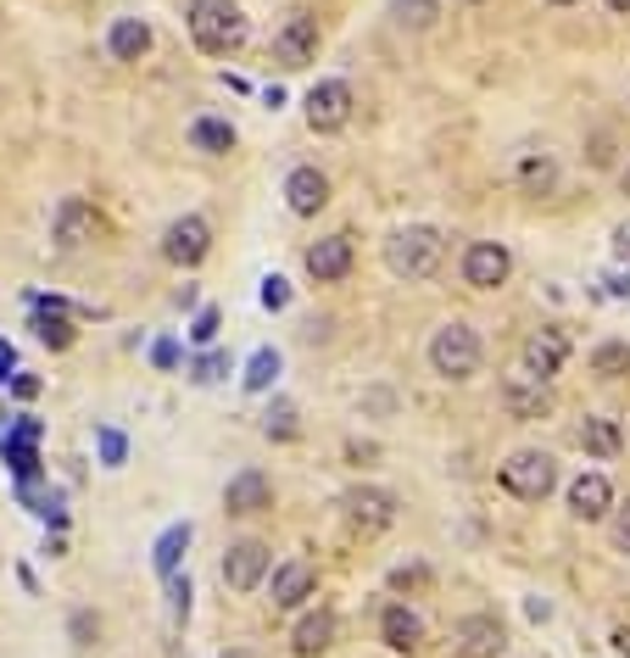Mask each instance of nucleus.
<instances>
[{"label": "nucleus", "instance_id": "f257e3e1", "mask_svg": "<svg viewBox=\"0 0 630 658\" xmlns=\"http://www.w3.org/2000/svg\"><path fill=\"white\" fill-rule=\"evenodd\" d=\"M385 268H391L397 279H408V285H424V279H435L447 268V234L429 229V223L397 229L391 241H385Z\"/></svg>", "mask_w": 630, "mask_h": 658}, {"label": "nucleus", "instance_id": "f03ea898", "mask_svg": "<svg viewBox=\"0 0 630 658\" xmlns=\"http://www.w3.org/2000/svg\"><path fill=\"white\" fill-rule=\"evenodd\" d=\"M184 28H190L202 57H234L240 45H246V17H240L234 0H190Z\"/></svg>", "mask_w": 630, "mask_h": 658}, {"label": "nucleus", "instance_id": "7ed1b4c3", "mask_svg": "<svg viewBox=\"0 0 630 658\" xmlns=\"http://www.w3.org/2000/svg\"><path fill=\"white\" fill-rule=\"evenodd\" d=\"M480 363H486V346H480V336H474L463 318H452V324L435 329V341H429V368L441 374V380L463 386V380H474V374H480Z\"/></svg>", "mask_w": 630, "mask_h": 658}, {"label": "nucleus", "instance_id": "20e7f679", "mask_svg": "<svg viewBox=\"0 0 630 658\" xmlns=\"http://www.w3.org/2000/svg\"><path fill=\"white\" fill-rule=\"evenodd\" d=\"M497 480H502V491L519 497V502H542V497L558 491V458L542 452V447H519V452L502 458Z\"/></svg>", "mask_w": 630, "mask_h": 658}, {"label": "nucleus", "instance_id": "39448f33", "mask_svg": "<svg viewBox=\"0 0 630 658\" xmlns=\"http://www.w3.org/2000/svg\"><path fill=\"white\" fill-rule=\"evenodd\" d=\"M302 107H307V129L313 134H341L352 123V112H358V96H352L347 78H324V84L307 89Z\"/></svg>", "mask_w": 630, "mask_h": 658}, {"label": "nucleus", "instance_id": "423d86ee", "mask_svg": "<svg viewBox=\"0 0 630 658\" xmlns=\"http://www.w3.org/2000/svg\"><path fill=\"white\" fill-rule=\"evenodd\" d=\"M268 570H274L268 541H257V536L229 541V552H223V586H229V592H257V586L268 581Z\"/></svg>", "mask_w": 630, "mask_h": 658}, {"label": "nucleus", "instance_id": "0eeeda50", "mask_svg": "<svg viewBox=\"0 0 630 658\" xmlns=\"http://www.w3.org/2000/svg\"><path fill=\"white\" fill-rule=\"evenodd\" d=\"M341 508H347V525L363 531V536H379V531L397 525V497L379 491V486H352L341 497Z\"/></svg>", "mask_w": 630, "mask_h": 658}, {"label": "nucleus", "instance_id": "6e6552de", "mask_svg": "<svg viewBox=\"0 0 630 658\" xmlns=\"http://www.w3.org/2000/svg\"><path fill=\"white\" fill-rule=\"evenodd\" d=\"M207 252H213V229H207V218L184 212V218L168 223V234H162V257H168L173 268H196V263H207Z\"/></svg>", "mask_w": 630, "mask_h": 658}, {"label": "nucleus", "instance_id": "1a4fd4ad", "mask_svg": "<svg viewBox=\"0 0 630 658\" xmlns=\"http://www.w3.org/2000/svg\"><path fill=\"white\" fill-rule=\"evenodd\" d=\"M508 647V631L497 614H463L452 625V658H497Z\"/></svg>", "mask_w": 630, "mask_h": 658}, {"label": "nucleus", "instance_id": "9d476101", "mask_svg": "<svg viewBox=\"0 0 630 658\" xmlns=\"http://www.w3.org/2000/svg\"><path fill=\"white\" fill-rule=\"evenodd\" d=\"M508 273H513V257H508L502 241H474L463 252V285L469 291H497V285H508Z\"/></svg>", "mask_w": 630, "mask_h": 658}, {"label": "nucleus", "instance_id": "9b49d317", "mask_svg": "<svg viewBox=\"0 0 630 658\" xmlns=\"http://www.w3.org/2000/svg\"><path fill=\"white\" fill-rule=\"evenodd\" d=\"M95 234H101V212H95L84 196H68L51 212V241H57V252H78V246L95 241Z\"/></svg>", "mask_w": 630, "mask_h": 658}, {"label": "nucleus", "instance_id": "f8f14e48", "mask_svg": "<svg viewBox=\"0 0 630 658\" xmlns=\"http://www.w3.org/2000/svg\"><path fill=\"white\" fill-rule=\"evenodd\" d=\"M318 57V23L313 17H284V28L274 34V62L284 68V73H296V68H307Z\"/></svg>", "mask_w": 630, "mask_h": 658}, {"label": "nucleus", "instance_id": "ddd939ff", "mask_svg": "<svg viewBox=\"0 0 630 658\" xmlns=\"http://www.w3.org/2000/svg\"><path fill=\"white\" fill-rule=\"evenodd\" d=\"M313 586H318L313 563H307V558H290V563H279L274 581H268V602L279 608V614H296V608L313 597Z\"/></svg>", "mask_w": 630, "mask_h": 658}, {"label": "nucleus", "instance_id": "4468645a", "mask_svg": "<svg viewBox=\"0 0 630 658\" xmlns=\"http://www.w3.org/2000/svg\"><path fill=\"white\" fill-rule=\"evenodd\" d=\"M358 252H352V234H324V241L307 246V273L318 279V285H341V279L352 273Z\"/></svg>", "mask_w": 630, "mask_h": 658}, {"label": "nucleus", "instance_id": "2eb2a0df", "mask_svg": "<svg viewBox=\"0 0 630 658\" xmlns=\"http://www.w3.org/2000/svg\"><path fill=\"white\" fill-rule=\"evenodd\" d=\"M564 363H569V336H564V329H536V336L524 341V352H519V368L536 374V380L564 374Z\"/></svg>", "mask_w": 630, "mask_h": 658}, {"label": "nucleus", "instance_id": "dca6fc26", "mask_svg": "<svg viewBox=\"0 0 630 658\" xmlns=\"http://www.w3.org/2000/svg\"><path fill=\"white\" fill-rule=\"evenodd\" d=\"M502 407L513 413V418H547L553 413V397H547V380H536V374H524V368H513L508 380H502Z\"/></svg>", "mask_w": 630, "mask_h": 658}, {"label": "nucleus", "instance_id": "f3484780", "mask_svg": "<svg viewBox=\"0 0 630 658\" xmlns=\"http://www.w3.org/2000/svg\"><path fill=\"white\" fill-rule=\"evenodd\" d=\"M223 508L234 513V520H252V513L274 508V480L257 475V468H240V475L223 486Z\"/></svg>", "mask_w": 630, "mask_h": 658}, {"label": "nucleus", "instance_id": "a211bd4d", "mask_svg": "<svg viewBox=\"0 0 630 658\" xmlns=\"http://www.w3.org/2000/svg\"><path fill=\"white\" fill-rule=\"evenodd\" d=\"M284 207L296 212V218H318V212L329 207V173L296 168V173L284 179Z\"/></svg>", "mask_w": 630, "mask_h": 658}, {"label": "nucleus", "instance_id": "6ab92c4d", "mask_svg": "<svg viewBox=\"0 0 630 658\" xmlns=\"http://www.w3.org/2000/svg\"><path fill=\"white\" fill-rule=\"evenodd\" d=\"M34 336L51 346V352H68L73 341H78V329H73V307L62 302V296H51V302H34Z\"/></svg>", "mask_w": 630, "mask_h": 658}, {"label": "nucleus", "instance_id": "aec40b11", "mask_svg": "<svg viewBox=\"0 0 630 658\" xmlns=\"http://www.w3.org/2000/svg\"><path fill=\"white\" fill-rule=\"evenodd\" d=\"M569 513H574L580 525L608 520V513H614V486H608V475H580V480L569 486Z\"/></svg>", "mask_w": 630, "mask_h": 658}, {"label": "nucleus", "instance_id": "412c9836", "mask_svg": "<svg viewBox=\"0 0 630 658\" xmlns=\"http://www.w3.org/2000/svg\"><path fill=\"white\" fill-rule=\"evenodd\" d=\"M379 642L391 647V653H408V658H413V653L424 647V620L413 614L408 602H391V608L379 614Z\"/></svg>", "mask_w": 630, "mask_h": 658}, {"label": "nucleus", "instance_id": "4be33fe9", "mask_svg": "<svg viewBox=\"0 0 630 658\" xmlns=\"http://www.w3.org/2000/svg\"><path fill=\"white\" fill-rule=\"evenodd\" d=\"M335 636H341V620L329 614V608H313V614L296 620V631H290V647H296L302 658H318L335 647Z\"/></svg>", "mask_w": 630, "mask_h": 658}, {"label": "nucleus", "instance_id": "5701e85b", "mask_svg": "<svg viewBox=\"0 0 630 658\" xmlns=\"http://www.w3.org/2000/svg\"><path fill=\"white\" fill-rule=\"evenodd\" d=\"M107 51H112V62H140L145 51H152V23H145V17H118L107 28Z\"/></svg>", "mask_w": 630, "mask_h": 658}, {"label": "nucleus", "instance_id": "b1692460", "mask_svg": "<svg viewBox=\"0 0 630 658\" xmlns=\"http://www.w3.org/2000/svg\"><path fill=\"white\" fill-rule=\"evenodd\" d=\"M519 184L530 196H553L558 191V162L547 151H519Z\"/></svg>", "mask_w": 630, "mask_h": 658}, {"label": "nucleus", "instance_id": "393cba45", "mask_svg": "<svg viewBox=\"0 0 630 658\" xmlns=\"http://www.w3.org/2000/svg\"><path fill=\"white\" fill-rule=\"evenodd\" d=\"M574 441L586 447L592 458H619V452H625V436H619L614 418H586V425L574 430Z\"/></svg>", "mask_w": 630, "mask_h": 658}, {"label": "nucleus", "instance_id": "a878e982", "mask_svg": "<svg viewBox=\"0 0 630 658\" xmlns=\"http://www.w3.org/2000/svg\"><path fill=\"white\" fill-rule=\"evenodd\" d=\"M190 146L207 151V157H229V151H234V123H223V118H196V123H190Z\"/></svg>", "mask_w": 630, "mask_h": 658}, {"label": "nucleus", "instance_id": "bb28decb", "mask_svg": "<svg viewBox=\"0 0 630 658\" xmlns=\"http://www.w3.org/2000/svg\"><path fill=\"white\" fill-rule=\"evenodd\" d=\"M190 536H196L190 525H168V531H162V541H157V552H152V563H157L162 575H173V570H179V558L190 552Z\"/></svg>", "mask_w": 630, "mask_h": 658}, {"label": "nucleus", "instance_id": "cd10ccee", "mask_svg": "<svg viewBox=\"0 0 630 658\" xmlns=\"http://www.w3.org/2000/svg\"><path fill=\"white\" fill-rule=\"evenodd\" d=\"M391 12H397V23H402V28L429 34V28H435V17H441V0H391Z\"/></svg>", "mask_w": 630, "mask_h": 658}, {"label": "nucleus", "instance_id": "c85d7f7f", "mask_svg": "<svg viewBox=\"0 0 630 658\" xmlns=\"http://www.w3.org/2000/svg\"><path fill=\"white\" fill-rule=\"evenodd\" d=\"M592 374H603V380H619V374H630V346H619V341L597 346V352H592Z\"/></svg>", "mask_w": 630, "mask_h": 658}, {"label": "nucleus", "instance_id": "c756f323", "mask_svg": "<svg viewBox=\"0 0 630 658\" xmlns=\"http://www.w3.org/2000/svg\"><path fill=\"white\" fill-rule=\"evenodd\" d=\"M274 380H279V352L263 346V352L252 357V368H246V391H268Z\"/></svg>", "mask_w": 630, "mask_h": 658}, {"label": "nucleus", "instance_id": "7c9ffc66", "mask_svg": "<svg viewBox=\"0 0 630 658\" xmlns=\"http://www.w3.org/2000/svg\"><path fill=\"white\" fill-rule=\"evenodd\" d=\"M7 463L17 468L23 480H34V468H39V458H34V436H28V430H17V436L7 441Z\"/></svg>", "mask_w": 630, "mask_h": 658}, {"label": "nucleus", "instance_id": "2f4dec72", "mask_svg": "<svg viewBox=\"0 0 630 658\" xmlns=\"http://www.w3.org/2000/svg\"><path fill=\"white\" fill-rule=\"evenodd\" d=\"M263 430H268V441H290V436H296V407H290V402H274Z\"/></svg>", "mask_w": 630, "mask_h": 658}, {"label": "nucleus", "instance_id": "473e14b6", "mask_svg": "<svg viewBox=\"0 0 630 658\" xmlns=\"http://www.w3.org/2000/svg\"><path fill=\"white\" fill-rule=\"evenodd\" d=\"M608 541H614V552L630 558V502H619V508L608 513Z\"/></svg>", "mask_w": 630, "mask_h": 658}, {"label": "nucleus", "instance_id": "72a5a7b5", "mask_svg": "<svg viewBox=\"0 0 630 658\" xmlns=\"http://www.w3.org/2000/svg\"><path fill=\"white\" fill-rule=\"evenodd\" d=\"M223 368H229V357H218V352H207L196 368H190V380L196 386H213V380H223Z\"/></svg>", "mask_w": 630, "mask_h": 658}, {"label": "nucleus", "instance_id": "f704fd0d", "mask_svg": "<svg viewBox=\"0 0 630 658\" xmlns=\"http://www.w3.org/2000/svg\"><path fill=\"white\" fill-rule=\"evenodd\" d=\"M263 307H268V313H279V307H290V285H284V279H279V273H268V279H263Z\"/></svg>", "mask_w": 630, "mask_h": 658}, {"label": "nucleus", "instance_id": "c9c22d12", "mask_svg": "<svg viewBox=\"0 0 630 658\" xmlns=\"http://www.w3.org/2000/svg\"><path fill=\"white\" fill-rule=\"evenodd\" d=\"M391 586H397V592H424V586H429V570H424V563H413V570H397Z\"/></svg>", "mask_w": 630, "mask_h": 658}, {"label": "nucleus", "instance_id": "e433bc0d", "mask_svg": "<svg viewBox=\"0 0 630 658\" xmlns=\"http://www.w3.org/2000/svg\"><path fill=\"white\" fill-rule=\"evenodd\" d=\"M213 336H218V313H213V307H202V313H196V324H190V341H202V346H207Z\"/></svg>", "mask_w": 630, "mask_h": 658}, {"label": "nucleus", "instance_id": "4c0bfd02", "mask_svg": "<svg viewBox=\"0 0 630 658\" xmlns=\"http://www.w3.org/2000/svg\"><path fill=\"white\" fill-rule=\"evenodd\" d=\"M168 597H173V614H190V581L168 575Z\"/></svg>", "mask_w": 630, "mask_h": 658}, {"label": "nucleus", "instance_id": "58836bf2", "mask_svg": "<svg viewBox=\"0 0 630 658\" xmlns=\"http://www.w3.org/2000/svg\"><path fill=\"white\" fill-rule=\"evenodd\" d=\"M101 458H107L112 468L123 463V436H118V430H107V436H101Z\"/></svg>", "mask_w": 630, "mask_h": 658}, {"label": "nucleus", "instance_id": "ea45409f", "mask_svg": "<svg viewBox=\"0 0 630 658\" xmlns=\"http://www.w3.org/2000/svg\"><path fill=\"white\" fill-rule=\"evenodd\" d=\"M152 363H157V368H173V363H179V346H173V341H157V346H152Z\"/></svg>", "mask_w": 630, "mask_h": 658}, {"label": "nucleus", "instance_id": "a19ab883", "mask_svg": "<svg viewBox=\"0 0 630 658\" xmlns=\"http://www.w3.org/2000/svg\"><path fill=\"white\" fill-rule=\"evenodd\" d=\"M12 391L28 402V397H39V380H34V374H17V380H12Z\"/></svg>", "mask_w": 630, "mask_h": 658}, {"label": "nucleus", "instance_id": "79ce46f5", "mask_svg": "<svg viewBox=\"0 0 630 658\" xmlns=\"http://www.w3.org/2000/svg\"><path fill=\"white\" fill-rule=\"evenodd\" d=\"M614 653H619V658H630V625H619V631H614Z\"/></svg>", "mask_w": 630, "mask_h": 658}, {"label": "nucleus", "instance_id": "37998d69", "mask_svg": "<svg viewBox=\"0 0 630 658\" xmlns=\"http://www.w3.org/2000/svg\"><path fill=\"white\" fill-rule=\"evenodd\" d=\"M608 12H630V0H608Z\"/></svg>", "mask_w": 630, "mask_h": 658}, {"label": "nucleus", "instance_id": "c03bdc74", "mask_svg": "<svg viewBox=\"0 0 630 658\" xmlns=\"http://www.w3.org/2000/svg\"><path fill=\"white\" fill-rule=\"evenodd\" d=\"M547 7H580V0H547Z\"/></svg>", "mask_w": 630, "mask_h": 658}, {"label": "nucleus", "instance_id": "a18cd8bd", "mask_svg": "<svg viewBox=\"0 0 630 658\" xmlns=\"http://www.w3.org/2000/svg\"><path fill=\"white\" fill-rule=\"evenodd\" d=\"M625 191H630V173H625Z\"/></svg>", "mask_w": 630, "mask_h": 658}, {"label": "nucleus", "instance_id": "49530a36", "mask_svg": "<svg viewBox=\"0 0 630 658\" xmlns=\"http://www.w3.org/2000/svg\"><path fill=\"white\" fill-rule=\"evenodd\" d=\"M469 7H480V0H469Z\"/></svg>", "mask_w": 630, "mask_h": 658}]
</instances>
